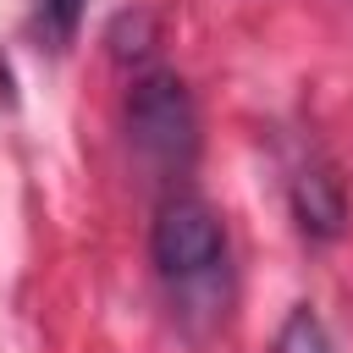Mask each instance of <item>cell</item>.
Listing matches in <instances>:
<instances>
[{
    "mask_svg": "<svg viewBox=\"0 0 353 353\" xmlns=\"http://www.w3.org/2000/svg\"><path fill=\"white\" fill-rule=\"evenodd\" d=\"M127 127H132V143L154 165H188L193 149H199L193 99L182 88V77H171V72H149V77L132 83V94H127Z\"/></svg>",
    "mask_w": 353,
    "mask_h": 353,
    "instance_id": "obj_1",
    "label": "cell"
},
{
    "mask_svg": "<svg viewBox=\"0 0 353 353\" xmlns=\"http://www.w3.org/2000/svg\"><path fill=\"white\" fill-rule=\"evenodd\" d=\"M221 259H226V226H221V215L204 199H193V193L165 199L160 215H154V265H160V276L199 281Z\"/></svg>",
    "mask_w": 353,
    "mask_h": 353,
    "instance_id": "obj_2",
    "label": "cell"
},
{
    "mask_svg": "<svg viewBox=\"0 0 353 353\" xmlns=\"http://www.w3.org/2000/svg\"><path fill=\"white\" fill-rule=\"evenodd\" d=\"M292 215L309 237H336L342 221H347V193H342V176L325 171V165H303L292 176Z\"/></svg>",
    "mask_w": 353,
    "mask_h": 353,
    "instance_id": "obj_3",
    "label": "cell"
},
{
    "mask_svg": "<svg viewBox=\"0 0 353 353\" xmlns=\"http://www.w3.org/2000/svg\"><path fill=\"white\" fill-rule=\"evenodd\" d=\"M276 353H331V342H325V331H320V320H314L309 309H298V314L287 320V331H281V342H276Z\"/></svg>",
    "mask_w": 353,
    "mask_h": 353,
    "instance_id": "obj_4",
    "label": "cell"
},
{
    "mask_svg": "<svg viewBox=\"0 0 353 353\" xmlns=\"http://www.w3.org/2000/svg\"><path fill=\"white\" fill-rule=\"evenodd\" d=\"M77 17H83V0H44V6H39V22H44L50 39H72Z\"/></svg>",
    "mask_w": 353,
    "mask_h": 353,
    "instance_id": "obj_5",
    "label": "cell"
}]
</instances>
